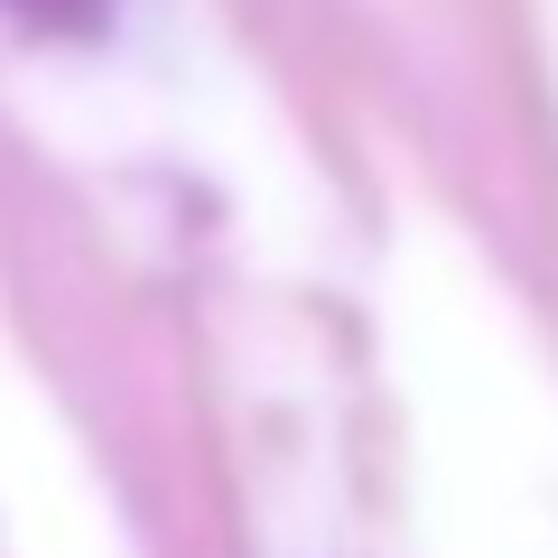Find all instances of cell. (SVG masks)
I'll use <instances>...</instances> for the list:
<instances>
[{
	"mask_svg": "<svg viewBox=\"0 0 558 558\" xmlns=\"http://www.w3.org/2000/svg\"><path fill=\"white\" fill-rule=\"evenodd\" d=\"M0 10H10L20 28H94L112 0H0Z\"/></svg>",
	"mask_w": 558,
	"mask_h": 558,
	"instance_id": "obj_1",
	"label": "cell"
}]
</instances>
